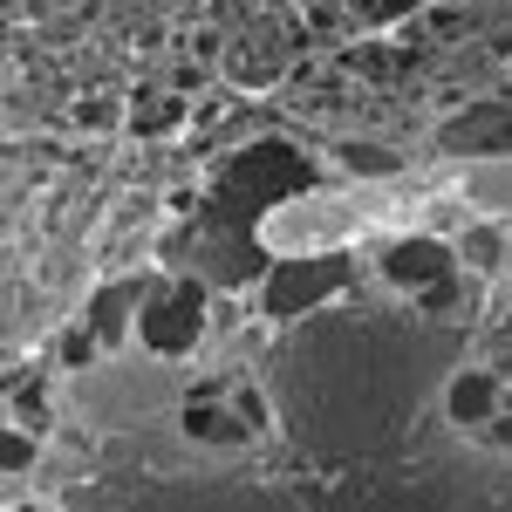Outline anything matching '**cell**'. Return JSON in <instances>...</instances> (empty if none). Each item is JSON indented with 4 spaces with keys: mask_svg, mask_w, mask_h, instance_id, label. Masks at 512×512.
Masks as SVG:
<instances>
[{
    "mask_svg": "<svg viewBox=\"0 0 512 512\" xmlns=\"http://www.w3.org/2000/svg\"><path fill=\"white\" fill-rule=\"evenodd\" d=\"M410 0H349V14L355 21H369V28H383V21H396Z\"/></svg>",
    "mask_w": 512,
    "mask_h": 512,
    "instance_id": "ba28073f",
    "label": "cell"
},
{
    "mask_svg": "<svg viewBox=\"0 0 512 512\" xmlns=\"http://www.w3.org/2000/svg\"><path fill=\"white\" fill-rule=\"evenodd\" d=\"M226 69L239 82H274L287 69V35H280V21H260V28H246V35L226 48Z\"/></svg>",
    "mask_w": 512,
    "mask_h": 512,
    "instance_id": "7a4b0ae2",
    "label": "cell"
},
{
    "mask_svg": "<svg viewBox=\"0 0 512 512\" xmlns=\"http://www.w3.org/2000/svg\"><path fill=\"white\" fill-rule=\"evenodd\" d=\"M444 144H451V151H512V117L499 103H485L472 117L444 123Z\"/></svg>",
    "mask_w": 512,
    "mask_h": 512,
    "instance_id": "277c9868",
    "label": "cell"
},
{
    "mask_svg": "<svg viewBox=\"0 0 512 512\" xmlns=\"http://www.w3.org/2000/svg\"><path fill=\"white\" fill-rule=\"evenodd\" d=\"M82 123L110 130V123H117V103H110V96H89V103H82Z\"/></svg>",
    "mask_w": 512,
    "mask_h": 512,
    "instance_id": "30bf717a",
    "label": "cell"
},
{
    "mask_svg": "<svg viewBox=\"0 0 512 512\" xmlns=\"http://www.w3.org/2000/svg\"><path fill=\"white\" fill-rule=\"evenodd\" d=\"M383 274H390L396 287L431 294V287H444V280H451V253H444L437 239H410V246H390V253H383Z\"/></svg>",
    "mask_w": 512,
    "mask_h": 512,
    "instance_id": "3957f363",
    "label": "cell"
},
{
    "mask_svg": "<svg viewBox=\"0 0 512 512\" xmlns=\"http://www.w3.org/2000/svg\"><path fill=\"white\" fill-rule=\"evenodd\" d=\"M171 123H178V103L144 89V96H137V110H130V130H171Z\"/></svg>",
    "mask_w": 512,
    "mask_h": 512,
    "instance_id": "52a82bcc",
    "label": "cell"
},
{
    "mask_svg": "<svg viewBox=\"0 0 512 512\" xmlns=\"http://www.w3.org/2000/svg\"><path fill=\"white\" fill-rule=\"evenodd\" d=\"M499 410V376L492 369H465L458 383H451V417L458 424H485Z\"/></svg>",
    "mask_w": 512,
    "mask_h": 512,
    "instance_id": "8992f818",
    "label": "cell"
},
{
    "mask_svg": "<svg viewBox=\"0 0 512 512\" xmlns=\"http://www.w3.org/2000/svg\"><path fill=\"white\" fill-rule=\"evenodd\" d=\"M185 437H198V444H246V437H253V424H246L239 410H226V403L192 396V403H185Z\"/></svg>",
    "mask_w": 512,
    "mask_h": 512,
    "instance_id": "5b68a950",
    "label": "cell"
},
{
    "mask_svg": "<svg viewBox=\"0 0 512 512\" xmlns=\"http://www.w3.org/2000/svg\"><path fill=\"white\" fill-rule=\"evenodd\" d=\"M342 158H349L355 171H390V151H376V144H349Z\"/></svg>",
    "mask_w": 512,
    "mask_h": 512,
    "instance_id": "9c48e42d",
    "label": "cell"
},
{
    "mask_svg": "<svg viewBox=\"0 0 512 512\" xmlns=\"http://www.w3.org/2000/svg\"><path fill=\"white\" fill-rule=\"evenodd\" d=\"M198 315H205V294H198L192 280H158L151 294H144V315H137V328H144V342L151 349H185L198 335Z\"/></svg>",
    "mask_w": 512,
    "mask_h": 512,
    "instance_id": "6da1fadb",
    "label": "cell"
}]
</instances>
